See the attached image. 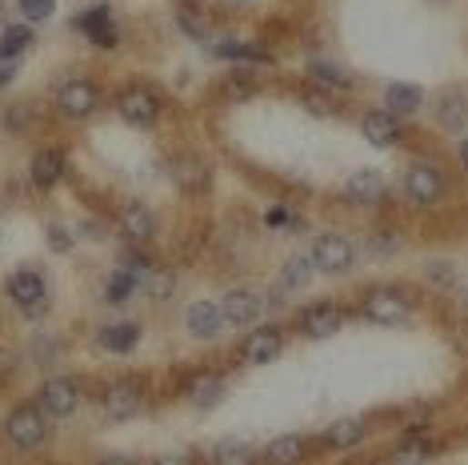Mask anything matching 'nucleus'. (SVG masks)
Wrapping results in <instances>:
<instances>
[{
    "instance_id": "34",
    "label": "nucleus",
    "mask_w": 468,
    "mask_h": 465,
    "mask_svg": "<svg viewBox=\"0 0 468 465\" xmlns=\"http://www.w3.org/2000/svg\"><path fill=\"white\" fill-rule=\"evenodd\" d=\"M432 458V446L429 441H409V446L396 450V465H424Z\"/></svg>"
},
{
    "instance_id": "42",
    "label": "nucleus",
    "mask_w": 468,
    "mask_h": 465,
    "mask_svg": "<svg viewBox=\"0 0 468 465\" xmlns=\"http://www.w3.org/2000/svg\"><path fill=\"white\" fill-rule=\"evenodd\" d=\"M100 465H137V461H132V458H117V453H113V458H100Z\"/></svg>"
},
{
    "instance_id": "37",
    "label": "nucleus",
    "mask_w": 468,
    "mask_h": 465,
    "mask_svg": "<svg viewBox=\"0 0 468 465\" xmlns=\"http://www.w3.org/2000/svg\"><path fill=\"white\" fill-rule=\"evenodd\" d=\"M264 225H269V229H297V217H292L289 213V209H269V213H264Z\"/></svg>"
},
{
    "instance_id": "12",
    "label": "nucleus",
    "mask_w": 468,
    "mask_h": 465,
    "mask_svg": "<svg viewBox=\"0 0 468 465\" xmlns=\"http://www.w3.org/2000/svg\"><path fill=\"white\" fill-rule=\"evenodd\" d=\"M140 406H145V389L137 386V381H113V386L105 389V413L117 421L125 418H137Z\"/></svg>"
},
{
    "instance_id": "9",
    "label": "nucleus",
    "mask_w": 468,
    "mask_h": 465,
    "mask_svg": "<svg viewBox=\"0 0 468 465\" xmlns=\"http://www.w3.org/2000/svg\"><path fill=\"white\" fill-rule=\"evenodd\" d=\"M185 326L197 341H217L220 333L229 329V317H225V305H212V301H192L188 313H185Z\"/></svg>"
},
{
    "instance_id": "7",
    "label": "nucleus",
    "mask_w": 468,
    "mask_h": 465,
    "mask_svg": "<svg viewBox=\"0 0 468 465\" xmlns=\"http://www.w3.org/2000/svg\"><path fill=\"white\" fill-rule=\"evenodd\" d=\"M117 113L132 129H148L152 120H157V113H160V97L152 93V88H145V85L125 88V93L117 97Z\"/></svg>"
},
{
    "instance_id": "2",
    "label": "nucleus",
    "mask_w": 468,
    "mask_h": 465,
    "mask_svg": "<svg viewBox=\"0 0 468 465\" xmlns=\"http://www.w3.org/2000/svg\"><path fill=\"white\" fill-rule=\"evenodd\" d=\"M8 297H13V305L25 313V317H40V313L48 309V285L33 269H16L13 277H8Z\"/></svg>"
},
{
    "instance_id": "22",
    "label": "nucleus",
    "mask_w": 468,
    "mask_h": 465,
    "mask_svg": "<svg viewBox=\"0 0 468 465\" xmlns=\"http://www.w3.org/2000/svg\"><path fill=\"white\" fill-rule=\"evenodd\" d=\"M364 433H369V421L364 418H341V421H332L329 426L324 441H329L332 450H352V446H361L364 441Z\"/></svg>"
},
{
    "instance_id": "41",
    "label": "nucleus",
    "mask_w": 468,
    "mask_h": 465,
    "mask_svg": "<svg viewBox=\"0 0 468 465\" xmlns=\"http://www.w3.org/2000/svg\"><path fill=\"white\" fill-rule=\"evenodd\" d=\"M80 237H105V232H100V221H80Z\"/></svg>"
},
{
    "instance_id": "8",
    "label": "nucleus",
    "mask_w": 468,
    "mask_h": 465,
    "mask_svg": "<svg viewBox=\"0 0 468 465\" xmlns=\"http://www.w3.org/2000/svg\"><path fill=\"white\" fill-rule=\"evenodd\" d=\"M76 406H80V386L73 377H48L40 386V409H45V418H68V413H76Z\"/></svg>"
},
{
    "instance_id": "19",
    "label": "nucleus",
    "mask_w": 468,
    "mask_h": 465,
    "mask_svg": "<svg viewBox=\"0 0 468 465\" xmlns=\"http://www.w3.org/2000/svg\"><path fill=\"white\" fill-rule=\"evenodd\" d=\"M240 349H244V361H249V366H269V361L280 357V333L277 329H252Z\"/></svg>"
},
{
    "instance_id": "36",
    "label": "nucleus",
    "mask_w": 468,
    "mask_h": 465,
    "mask_svg": "<svg viewBox=\"0 0 468 465\" xmlns=\"http://www.w3.org/2000/svg\"><path fill=\"white\" fill-rule=\"evenodd\" d=\"M177 25L185 28V33H188L192 40H205V36H209L205 20H197V16H192V8H180V13H177Z\"/></svg>"
},
{
    "instance_id": "32",
    "label": "nucleus",
    "mask_w": 468,
    "mask_h": 465,
    "mask_svg": "<svg viewBox=\"0 0 468 465\" xmlns=\"http://www.w3.org/2000/svg\"><path fill=\"white\" fill-rule=\"evenodd\" d=\"M309 77L320 80V85H332V88H344L352 80L341 65H329V60H309Z\"/></svg>"
},
{
    "instance_id": "28",
    "label": "nucleus",
    "mask_w": 468,
    "mask_h": 465,
    "mask_svg": "<svg viewBox=\"0 0 468 465\" xmlns=\"http://www.w3.org/2000/svg\"><path fill=\"white\" fill-rule=\"evenodd\" d=\"M225 381H220V377H212V373H205V377H197V381H192V389H188V401H192V406H197V409H217L220 406V401H225Z\"/></svg>"
},
{
    "instance_id": "11",
    "label": "nucleus",
    "mask_w": 468,
    "mask_h": 465,
    "mask_svg": "<svg viewBox=\"0 0 468 465\" xmlns=\"http://www.w3.org/2000/svg\"><path fill=\"white\" fill-rule=\"evenodd\" d=\"M76 28L85 33L88 40H93L97 48H117L120 45V33L113 25V13H108V5H93L85 8V13L76 16Z\"/></svg>"
},
{
    "instance_id": "24",
    "label": "nucleus",
    "mask_w": 468,
    "mask_h": 465,
    "mask_svg": "<svg viewBox=\"0 0 468 465\" xmlns=\"http://www.w3.org/2000/svg\"><path fill=\"white\" fill-rule=\"evenodd\" d=\"M384 105H389V113H396V117H412L416 108L424 105V93L416 85H404V80H396V85H389L384 88Z\"/></svg>"
},
{
    "instance_id": "44",
    "label": "nucleus",
    "mask_w": 468,
    "mask_h": 465,
    "mask_svg": "<svg viewBox=\"0 0 468 465\" xmlns=\"http://www.w3.org/2000/svg\"><path fill=\"white\" fill-rule=\"evenodd\" d=\"M464 309H468V293H464Z\"/></svg>"
},
{
    "instance_id": "35",
    "label": "nucleus",
    "mask_w": 468,
    "mask_h": 465,
    "mask_svg": "<svg viewBox=\"0 0 468 465\" xmlns=\"http://www.w3.org/2000/svg\"><path fill=\"white\" fill-rule=\"evenodd\" d=\"M424 277H429L432 285L449 289L453 281H456V269H453V261H429V265H424Z\"/></svg>"
},
{
    "instance_id": "40",
    "label": "nucleus",
    "mask_w": 468,
    "mask_h": 465,
    "mask_svg": "<svg viewBox=\"0 0 468 465\" xmlns=\"http://www.w3.org/2000/svg\"><path fill=\"white\" fill-rule=\"evenodd\" d=\"M16 77V60H8V57H0V85H8V80Z\"/></svg>"
},
{
    "instance_id": "3",
    "label": "nucleus",
    "mask_w": 468,
    "mask_h": 465,
    "mask_svg": "<svg viewBox=\"0 0 468 465\" xmlns=\"http://www.w3.org/2000/svg\"><path fill=\"white\" fill-rule=\"evenodd\" d=\"M404 197H409L412 205H421V209L436 205V201L444 197L441 169L429 165V160H416V165H409V173H404Z\"/></svg>"
},
{
    "instance_id": "16",
    "label": "nucleus",
    "mask_w": 468,
    "mask_h": 465,
    "mask_svg": "<svg viewBox=\"0 0 468 465\" xmlns=\"http://www.w3.org/2000/svg\"><path fill=\"white\" fill-rule=\"evenodd\" d=\"M364 140L376 149H392L396 140H401V117L389 113V108H376V113L364 117Z\"/></svg>"
},
{
    "instance_id": "25",
    "label": "nucleus",
    "mask_w": 468,
    "mask_h": 465,
    "mask_svg": "<svg viewBox=\"0 0 468 465\" xmlns=\"http://www.w3.org/2000/svg\"><path fill=\"white\" fill-rule=\"evenodd\" d=\"M137 341H140V329L132 321H117V326L100 329V349H108V353H132Z\"/></svg>"
},
{
    "instance_id": "14",
    "label": "nucleus",
    "mask_w": 468,
    "mask_h": 465,
    "mask_svg": "<svg viewBox=\"0 0 468 465\" xmlns=\"http://www.w3.org/2000/svg\"><path fill=\"white\" fill-rule=\"evenodd\" d=\"M172 181H177L185 193H205V189L212 185V169L200 157L180 153L177 160H172Z\"/></svg>"
},
{
    "instance_id": "23",
    "label": "nucleus",
    "mask_w": 468,
    "mask_h": 465,
    "mask_svg": "<svg viewBox=\"0 0 468 465\" xmlns=\"http://www.w3.org/2000/svg\"><path fill=\"white\" fill-rule=\"evenodd\" d=\"M60 177H65V157H60L56 149H40V153L33 157V185L53 189Z\"/></svg>"
},
{
    "instance_id": "6",
    "label": "nucleus",
    "mask_w": 468,
    "mask_h": 465,
    "mask_svg": "<svg viewBox=\"0 0 468 465\" xmlns=\"http://www.w3.org/2000/svg\"><path fill=\"white\" fill-rule=\"evenodd\" d=\"M97 105H100V93H97L93 80H85V77H73V80H65V85L56 88V108L65 117H73V120L93 117Z\"/></svg>"
},
{
    "instance_id": "4",
    "label": "nucleus",
    "mask_w": 468,
    "mask_h": 465,
    "mask_svg": "<svg viewBox=\"0 0 468 465\" xmlns=\"http://www.w3.org/2000/svg\"><path fill=\"white\" fill-rule=\"evenodd\" d=\"M5 433L16 450H36L40 441L48 438V426H45V409H33V406H20L8 413L5 421Z\"/></svg>"
},
{
    "instance_id": "18",
    "label": "nucleus",
    "mask_w": 468,
    "mask_h": 465,
    "mask_svg": "<svg viewBox=\"0 0 468 465\" xmlns=\"http://www.w3.org/2000/svg\"><path fill=\"white\" fill-rule=\"evenodd\" d=\"M312 273H317L312 257H289V261H284V269L277 273V281H272V293H277V297H284V293H300V289H309Z\"/></svg>"
},
{
    "instance_id": "10",
    "label": "nucleus",
    "mask_w": 468,
    "mask_h": 465,
    "mask_svg": "<svg viewBox=\"0 0 468 465\" xmlns=\"http://www.w3.org/2000/svg\"><path fill=\"white\" fill-rule=\"evenodd\" d=\"M341 326H344V309L337 305V301H317V305H309L304 317H300V333L309 341L332 337V333H341Z\"/></svg>"
},
{
    "instance_id": "39",
    "label": "nucleus",
    "mask_w": 468,
    "mask_h": 465,
    "mask_svg": "<svg viewBox=\"0 0 468 465\" xmlns=\"http://www.w3.org/2000/svg\"><path fill=\"white\" fill-rule=\"evenodd\" d=\"M157 465H192V453H160Z\"/></svg>"
},
{
    "instance_id": "27",
    "label": "nucleus",
    "mask_w": 468,
    "mask_h": 465,
    "mask_svg": "<svg viewBox=\"0 0 468 465\" xmlns=\"http://www.w3.org/2000/svg\"><path fill=\"white\" fill-rule=\"evenodd\" d=\"M212 465H257V453L240 438H220L212 446Z\"/></svg>"
},
{
    "instance_id": "33",
    "label": "nucleus",
    "mask_w": 468,
    "mask_h": 465,
    "mask_svg": "<svg viewBox=\"0 0 468 465\" xmlns=\"http://www.w3.org/2000/svg\"><path fill=\"white\" fill-rule=\"evenodd\" d=\"M16 8L25 25H40V20H48L56 13V0H16Z\"/></svg>"
},
{
    "instance_id": "29",
    "label": "nucleus",
    "mask_w": 468,
    "mask_h": 465,
    "mask_svg": "<svg viewBox=\"0 0 468 465\" xmlns=\"http://www.w3.org/2000/svg\"><path fill=\"white\" fill-rule=\"evenodd\" d=\"M33 28L28 25H8V28H0V57H8V60H20L33 48Z\"/></svg>"
},
{
    "instance_id": "20",
    "label": "nucleus",
    "mask_w": 468,
    "mask_h": 465,
    "mask_svg": "<svg viewBox=\"0 0 468 465\" xmlns=\"http://www.w3.org/2000/svg\"><path fill=\"white\" fill-rule=\"evenodd\" d=\"M309 458V441L300 433H284V438H272L269 450H264V461L269 465H300Z\"/></svg>"
},
{
    "instance_id": "26",
    "label": "nucleus",
    "mask_w": 468,
    "mask_h": 465,
    "mask_svg": "<svg viewBox=\"0 0 468 465\" xmlns=\"http://www.w3.org/2000/svg\"><path fill=\"white\" fill-rule=\"evenodd\" d=\"M140 281H145V277H140L137 269L120 265V269L113 273V277L105 281V301H108V305H125V301L132 297V293H137V285H140Z\"/></svg>"
},
{
    "instance_id": "31",
    "label": "nucleus",
    "mask_w": 468,
    "mask_h": 465,
    "mask_svg": "<svg viewBox=\"0 0 468 465\" xmlns=\"http://www.w3.org/2000/svg\"><path fill=\"white\" fill-rule=\"evenodd\" d=\"M140 285H145V293H148L152 301H168L172 293H177V273L152 265V269L145 273V281H140Z\"/></svg>"
},
{
    "instance_id": "43",
    "label": "nucleus",
    "mask_w": 468,
    "mask_h": 465,
    "mask_svg": "<svg viewBox=\"0 0 468 465\" xmlns=\"http://www.w3.org/2000/svg\"><path fill=\"white\" fill-rule=\"evenodd\" d=\"M456 153H461V165L468 169V140H461V149H456Z\"/></svg>"
},
{
    "instance_id": "15",
    "label": "nucleus",
    "mask_w": 468,
    "mask_h": 465,
    "mask_svg": "<svg viewBox=\"0 0 468 465\" xmlns=\"http://www.w3.org/2000/svg\"><path fill=\"white\" fill-rule=\"evenodd\" d=\"M260 313H264V297L257 289H232L225 297L229 326H252V321H260Z\"/></svg>"
},
{
    "instance_id": "17",
    "label": "nucleus",
    "mask_w": 468,
    "mask_h": 465,
    "mask_svg": "<svg viewBox=\"0 0 468 465\" xmlns=\"http://www.w3.org/2000/svg\"><path fill=\"white\" fill-rule=\"evenodd\" d=\"M120 232H125L128 241H152L157 217H152V209L145 201H128V205L120 209Z\"/></svg>"
},
{
    "instance_id": "1",
    "label": "nucleus",
    "mask_w": 468,
    "mask_h": 465,
    "mask_svg": "<svg viewBox=\"0 0 468 465\" xmlns=\"http://www.w3.org/2000/svg\"><path fill=\"white\" fill-rule=\"evenodd\" d=\"M312 265L317 273H329V277H337V273H349L352 261H356V245L349 237H341V232H320L317 241H312Z\"/></svg>"
},
{
    "instance_id": "38",
    "label": "nucleus",
    "mask_w": 468,
    "mask_h": 465,
    "mask_svg": "<svg viewBox=\"0 0 468 465\" xmlns=\"http://www.w3.org/2000/svg\"><path fill=\"white\" fill-rule=\"evenodd\" d=\"M48 249H53V253H68V249H73V232L60 229V225H48Z\"/></svg>"
},
{
    "instance_id": "21",
    "label": "nucleus",
    "mask_w": 468,
    "mask_h": 465,
    "mask_svg": "<svg viewBox=\"0 0 468 465\" xmlns=\"http://www.w3.org/2000/svg\"><path fill=\"white\" fill-rule=\"evenodd\" d=\"M436 120H441L449 133H464V129H468V100L456 93V88L441 93V97H436Z\"/></svg>"
},
{
    "instance_id": "30",
    "label": "nucleus",
    "mask_w": 468,
    "mask_h": 465,
    "mask_svg": "<svg viewBox=\"0 0 468 465\" xmlns=\"http://www.w3.org/2000/svg\"><path fill=\"white\" fill-rule=\"evenodd\" d=\"M220 60H240V65H269V53L264 48H257V45H249V40H225V45H217L212 48Z\"/></svg>"
},
{
    "instance_id": "5",
    "label": "nucleus",
    "mask_w": 468,
    "mask_h": 465,
    "mask_svg": "<svg viewBox=\"0 0 468 465\" xmlns=\"http://www.w3.org/2000/svg\"><path fill=\"white\" fill-rule=\"evenodd\" d=\"M409 297L401 289H369L364 293V317L372 326H401L409 317Z\"/></svg>"
},
{
    "instance_id": "13",
    "label": "nucleus",
    "mask_w": 468,
    "mask_h": 465,
    "mask_svg": "<svg viewBox=\"0 0 468 465\" xmlns=\"http://www.w3.org/2000/svg\"><path fill=\"white\" fill-rule=\"evenodd\" d=\"M384 197V177L381 169H356L344 181V201L349 205H376V201Z\"/></svg>"
},
{
    "instance_id": "45",
    "label": "nucleus",
    "mask_w": 468,
    "mask_h": 465,
    "mask_svg": "<svg viewBox=\"0 0 468 465\" xmlns=\"http://www.w3.org/2000/svg\"><path fill=\"white\" fill-rule=\"evenodd\" d=\"M97 5H105V0H97Z\"/></svg>"
}]
</instances>
